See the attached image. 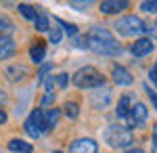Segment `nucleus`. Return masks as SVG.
<instances>
[{"instance_id":"obj_22","label":"nucleus","mask_w":157,"mask_h":153,"mask_svg":"<svg viewBox=\"0 0 157 153\" xmlns=\"http://www.w3.org/2000/svg\"><path fill=\"white\" fill-rule=\"evenodd\" d=\"M57 23H61L59 27H63L67 36H75V34H78V27H75V25H71V23H65V21H61V19H57Z\"/></svg>"},{"instance_id":"obj_13","label":"nucleus","mask_w":157,"mask_h":153,"mask_svg":"<svg viewBox=\"0 0 157 153\" xmlns=\"http://www.w3.org/2000/svg\"><path fill=\"white\" fill-rule=\"evenodd\" d=\"M15 50H17V46H15L13 38H0V61L13 57Z\"/></svg>"},{"instance_id":"obj_29","label":"nucleus","mask_w":157,"mask_h":153,"mask_svg":"<svg viewBox=\"0 0 157 153\" xmlns=\"http://www.w3.org/2000/svg\"><path fill=\"white\" fill-rule=\"evenodd\" d=\"M126 153H145V151H143V149H128Z\"/></svg>"},{"instance_id":"obj_6","label":"nucleus","mask_w":157,"mask_h":153,"mask_svg":"<svg viewBox=\"0 0 157 153\" xmlns=\"http://www.w3.org/2000/svg\"><path fill=\"white\" fill-rule=\"evenodd\" d=\"M69 153H98V147L92 139H78L69 145Z\"/></svg>"},{"instance_id":"obj_27","label":"nucleus","mask_w":157,"mask_h":153,"mask_svg":"<svg viewBox=\"0 0 157 153\" xmlns=\"http://www.w3.org/2000/svg\"><path fill=\"white\" fill-rule=\"evenodd\" d=\"M149 76H151V80H153V84L157 86V63H155V67H151V71H149Z\"/></svg>"},{"instance_id":"obj_28","label":"nucleus","mask_w":157,"mask_h":153,"mask_svg":"<svg viewBox=\"0 0 157 153\" xmlns=\"http://www.w3.org/2000/svg\"><path fill=\"white\" fill-rule=\"evenodd\" d=\"M6 118H9V116H6V111H4V109H0V124H4Z\"/></svg>"},{"instance_id":"obj_24","label":"nucleus","mask_w":157,"mask_h":153,"mask_svg":"<svg viewBox=\"0 0 157 153\" xmlns=\"http://www.w3.org/2000/svg\"><path fill=\"white\" fill-rule=\"evenodd\" d=\"M55 84H57L59 88H65V86H67V73H59V76L55 78Z\"/></svg>"},{"instance_id":"obj_10","label":"nucleus","mask_w":157,"mask_h":153,"mask_svg":"<svg viewBox=\"0 0 157 153\" xmlns=\"http://www.w3.org/2000/svg\"><path fill=\"white\" fill-rule=\"evenodd\" d=\"M113 82L120 84V86H130V84L134 82V78L130 76V71L126 69V67L115 65V67H113Z\"/></svg>"},{"instance_id":"obj_2","label":"nucleus","mask_w":157,"mask_h":153,"mask_svg":"<svg viewBox=\"0 0 157 153\" xmlns=\"http://www.w3.org/2000/svg\"><path fill=\"white\" fill-rule=\"evenodd\" d=\"M71 82L78 88H101V86H105V76L97 67L86 65V67H82V69H78L73 73Z\"/></svg>"},{"instance_id":"obj_31","label":"nucleus","mask_w":157,"mask_h":153,"mask_svg":"<svg viewBox=\"0 0 157 153\" xmlns=\"http://www.w3.org/2000/svg\"><path fill=\"white\" fill-rule=\"evenodd\" d=\"M155 25H157V21H155Z\"/></svg>"},{"instance_id":"obj_9","label":"nucleus","mask_w":157,"mask_h":153,"mask_svg":"<svg viewBox=\"0 0 157 153\" xmlns=\"http://www.w3.org/2000/svg\"><path fill=\"white\" fill-rule=\"evenodd\" d=\"M29 76V67L27 65H11V67H6V78L11 80V82H23L25 78Z\"/></svg>"},{"instance_id":"obj_20","label":"nucleus","mask_w":157,"mask_h":153,"mask_svg":"<svg viewBox=\"0 0 157 153\" xmlns=\"http://www.w3.org/2000/svg\"><path fill=\"white\" fill-rule=\"evenodd\" d=\"M48 36H50V42H52V44H59L61 38H63V32H61L59 25H52L48 29Z\"/></svg>"},{"instance_id":"obj_18","label":"nucleus","mask_w":157,"mask_h":153,"mask_svg":"<svg viewBox=\"0 0 157 153\" xmlns=\"http://www.w3.org/2000/svg\"><path fill=\"white\" fill-rule=\"evenodd\" d=\"M19 13H21V15H23L25 19H29V21H34V19H36V9H34V6H32V4H19Z\"/></svg>"},{"instance_id":"obj_26","label":"nucleus","mask_w":157,"mask_h":153,"mask_svg":"<svg viewBox=\"0 0 157 153\" xmlns=\"http://www.w3.org/2000/svg\"><path fill=\"white\" fill-rule=\"evenodd\" d=\"M145 90L149 92V99H151V103H153V109L157 111V92H153V90H151L149 86H145Z\"/></svg>"},{"instance_id":"obj_7","label":"nucleus","mask_w":157,"mask_h":153,"mask_svg":"<svg viewBox=\"0 0 157 153\" xmlns=\"http://www.w3.org/2000/svg\"><path fill=\"white\" fill-rule=\"evenodd\" d=\"M111 101V90L109 88H97L94 92L90 94V105L94 109H105Z\"/></svg>"},{"instance_id":"obj_15","label":"nucleus","mask_w":157,"mask_h":153,"mask_svg":"<svg viewBox=\"0 0 157 153\" xmlns=\"http://www.w3.org/2000/svg\"><path fill=\"white\" fill-rule=\"evenodd\" d=\"M9 151H13V153H32L34 147H32L29 143L21 141V139H11V141H9Z\"/></svg>"},{"instance_id":"obj_12","label":"nucleus","mask_w":157,"mask_h":153,"mask_svg":"<svg viewBox=\"0 0 157 153\" xmlns=\"http://www.w3.org/2000/svg\"><path fill=\"white\" fill-rule=\"evenodd\" d=\"M153 50V40H149V38H140V40H136L132 46V53L134 57H145Z\"/></svg>"},{"instance_id":"obj_5","label":"nucleus","mask_w":157,"mask_h":153,"mask_svg":"<svg viewBox=\"0 0 157 153\" xmlns=\"http://www.w3.org/2000/svg\"><path fill=\"white\" fill-rule=\"evenodd\" d=\"M145 120H147V107L143 105V103H134L132 109H130V113H128V118H126L128 128H130V126H140V124H145Z\"/></svg>"},{"instance_id":"obj_25","label":"nucleus","mask_w":157,"mask_h":153,"mask_svg":"<svg viewBox=\"0 0 157 153\" xmlns=\"http://www.w3.org/2000/svg\"><path fill=\"white\" fill-rule=\"evenodd\" d=\"M69 6L78 9V11H84V9H88V6H90V0H86V2H75V0H71V2H69Z\"/></svg>"},{"instance_id":"obj_19","label":"nucleus","mask_w":157,"mask_h":153,"mask_svg":"<svg viewBox=\"0 0 157 153\" xmlns=\"http://www.w3.org/2000/svg\"><path fill=\"white\" fill-rule=\"evenodd\" d=\"M34 23H36V29L38 32H46V29H48V17H46V15H40V13H38L36 15V19H34Z\"/></svg>"},{"instance_id":"obj_3","label":"nucleus","mask_w":157,"mask_h":153,"mask_svg":"<svg viewBox=\"0 0 157 153\" xmlns=\"http://www.w3.org/2000/svg\"><path fill=\"white\" fill-rule=\"evenodd\" d=\"M113 27H115V32H117L120 36H124V38H134V36L147 32L145 23H143L136 15H126V17H120V19L113 23Z\"/></svg>"},{"instance_id":"obj_30","label":"nucleus","mask_w":157,"mask_h":153,"mask_svg":"<svg viewBox=\"0 0 157 153\" xmlns=\"http://www.w3.org/2000/svg\"><path fill=\"white\" fill-rule=\"evenodd\" d=\"M55 153H63V151H55Z\"/></svg>"},{"instance_id":"obj_11","label":"nucleus","mask_w":157,"mask_h":153,"mask_svg":"<svg viewBox=\"0 0 157 153\" xmlns=\"http://www.w3.org/2000/svg\"><path fill=\"white\" fill-rule=\"evenodd\" d=\"M134 103H136V101H134L132 94H124V96L120 99V103H117V109H115L117 118H121V120L128 118V113H130V109H132Z\"/></svg>"},{"instance_id":"obj_23","label":"nucleus","mask_w":157,"mask_h":153,"mask_svg":"<svg viewBox=\"0 0 157 153\" xmlns=\"http://www.w3.org/2000/svg\"><path fill=\"white\" fill-rule=\"evenodd\" d=\"M140 6H143V11H147V13H157V0H147Z\"/></svg>"},{"instance_id":"obj_14","label":"nucleus","mask_w":157,"mask_h":153,"mask_svg":"<svg viewBox=\"0 0 157 153\" xmlns=\"http://www.w3.org/2000/svg\"><path fill=\"white\" fill-rule=\"evenodd\" d=\"M29 57L34 63H42L46 59V48H44V42L42 40H36V44L29 48Z\"/></svg>"},{"instance_id":"obj_21","label":"nucleus","mask_w":157,"mask_h":153,"mask_svg":"<svg viewBox=\"0 0 157 153\" xmlns=\"http://www.w3.org/2000/svg\"><path fill=\"white\" fill-rule=\"evenodd\" d=\"M44 113H46V124H48V128H55V124H57V118H59V109L44 111Z\"/></svg>"},{"instance_id":"obj_1","label":"nucleus","mask_w":157,"mask_h":153,"mask_svg":"<svg viewBox=\"0 0 157 153\" xmlns=\"http://www.w3.org/2000/svg\"><path fill=\"white\" fill-rule=\"evenodd\" d=\"M86 46L90 48L92 53L105 55V57L121 55L120 42H117V40L113 38V34L109 32L107 27H103V25H94V27L88 29V34H86Z\"/></svg>"},{"instance_id":"obj_16","label":"nucleus","mask_w":157,"mask_h":153,"mask_svg":"<svg viewBox=\"0 0 157 153\" xmlns=\"http://www.w3.org/2000/svg\"><path fill=\"white\" fill-rule=\"evenodd\" d=\"M13 32H15V25H13L11 17L0 15V38H11Z\"/></svg>"},{"instance_id":"obj_17","label":"nucleus","mask_w":157,"mask_h":153,"mask_svg":"<svg viewBox=\"0 0 157 153\" xmlns=\"http://www.w3.org/2000/svg\"><path fill=\"white\" fill-rule=\"evenodd\" d=\"M63 113L67 116L69 120H75L78 116H80V107H78V103H73V101H67V103H63Z\"/></svg>"},{"instance_id":"obj_8","label":"nucleus","mask_w":157,"mask_h":153,"mask_svg":"<svg viewBox=\"0 0 157 153\" xmlns=\"http://www.w3.org/2000/svg\"><path fill=\"white\" fill-rule=\"evenodd\" d=\"M124 9H128V2L126 0H105L98 4V11L105 13V15H113V13H121Z\"/></svg>"},{"instance_id":"obj_4","label":"nucleus","mask_w":157,"mask_h":153,"mask_svg":"<svg viewBox=\"0 0 157 153\" xmlns=\"http://www.w3.org/2000/svg\"><path fill=\"white\" fill-rule=\"evenodd\" d=\"M105 139H107V143L113 149H128L134 143L132 130L128 128V126H111L105 132Z\"/></svg>"}]
</instances>
